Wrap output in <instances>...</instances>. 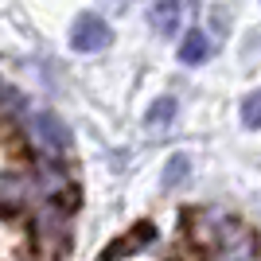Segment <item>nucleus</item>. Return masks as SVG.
<instances>
[{"label": "nucleus", "mask_w": 261, "mask_h": 261, "mask_svg": "<svg viewBox=\"0 0 261 261\" xmlns=\"http://www.w3.org/2000/svg\"><path fill=\"white\" fill-rule=\"evenodd\" d=\"M207 55H211L207 32H187V39L179 43V59H184V63H203Z\"/></svg>", "instance_id": "5"}, {"label": "nucleus", "mask_w": 261, "mask_h": 261, "mask_svg": "<svg viewBox=\"0 0 261 261\" xmlns=\"http://www.w3.org/2000/svg\"><path fill=\"white\" fill-rule=\"evenodd\" d=\"M187 179V160L184 156H175V160H168V175H164V187H175Z\"/></svg>", "instance_id": "8"}, {"label": "nucleus", "mask_w": 261, "mask_h": 261, "mask_svg": "<svg viewBox=\"0 0 261 261\" xmlns=\"http://www.w3.org/2000/svg\"><path fill=\"white\" fill-rule=\"evenodd\" d=\"M32 133H35V141L43 144L47 152H55V156H63L66 148H70V129L63 125V117H59V113L39 109V113L32 117Z\"/></svg>", "instance_id": "2"}, {"label": "nucleus", "mask_w": 261, "mask_h": 261, "mask_svg": "<svg viewBox=\"0 0 261 261\" xmlns=\"http://www.w3.org/2000/svg\"><path fill=\"white\" fill-rule=\"evenodd\" d=\"M0 109H12V113H20V109H23V94H16L12 86H4V82H0Z\"/></svg>", "instance_id": "9"}, {"label": "nucleus", "mask_w": 261, "mask_h": 261, "mask_svg": "<svg viewBox=\"0 0 261 261\" xmlns=\"http://www.w3.org/2000/svg\"><path fill=\"white\" fill-rule=\"evenodd\" d=\"M152 242V226H137L129 234V242H121V246H109L106 253H101V261H121L125 253H133V250H141V246H148Z\"/></svg>", "instance_id": "4"}, {"label": "nucleus", "mask_w": 261, "mask_h": 261, "mask_svg": "<svg viewBox=\"0 0 261 261\" xmlns=\"http://www.w3.org/2000/svg\"><path fill=\"white\" fill-rule=\"evenodd\" d=\"M175 117V98H160L148 106V113H144V121L148 125H168V121Z\"/></svg>", "instance_id": "6"}, {"label": "nucleus", "mask_w": 261, "mask_h": 261, "mask_svg": "<svg viewBox=\"0 0 261 261\" xmlns=\"http://www.w3.org/2000/svg\"><path fill=\"white\" fill-rule=\"evenodd\" d=\"M109 39H113L109 23L101 16H94V12H82L74 20V28H70V47L74 51H106Z\"/></svg>", "instance_id": "1"}, {"label": "nucleus", "mask_w": 261, "mask_h": 261, "mask_svg": "<svg viewBox=\"0 0 261 261\" xmlns=\"http://www.w3.org/2000/svg\"><path fill=\"white\" fill-rule=\"evenodd\" d=\"M242 121H246L250 129H261V90H253L250 98L242 101Z\"/></svg>", "instance_id": "7"}, {"label": "nucleus", "mask_w": 261, "mask_h": 261, "mask_svg": "<svg viewBox=\"0 0 261 261\" xmlns=\"http://www.w3.org/2000/svg\"><path fill=\"white\" fill-rule=\"evenodd\" d=\"M179 0H152V8H148V20H152V28L160 35H172L175 28H179Z\"/></svg>", "instance_id": "3"}]
</instances>
